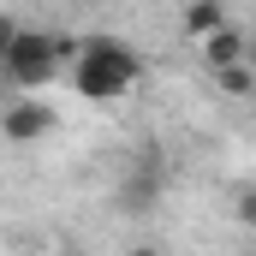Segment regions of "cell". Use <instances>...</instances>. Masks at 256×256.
<instances>
[{
	"mask_svg": "<svg viewBox=\"0 0 256 256\" xmlns=\"http://www.w3.org/2000/svg\"><path fill=\"white\" fill-rule=\"evenodd\" d=\"M137 78H143V60L131 54V42H120V36H90L84 42V54H78V96L114 102Z\"/></svg>",
	"mask_w": 256,
	"mask_h": 256,
	"instance_id": "cell-1",
	"label": "cell"
},
{
	"mask_svg": "<svg viewBox=\"0 0 256 256\" xmlns=\"http://www.w3.org/2000/svg\"><path fill=\"white\" fill-rule=\"evenodd\" d=\"M66 54H84L72 36H48V30H12L6 42H0V60H6V78L18 84V90H42L54 72H60Z\"/></svg>",
	"mask_w": 256,
	"mask_h": 256,
	"instance_id": "cell-2",
	"label": "cell"
},
{
	"mask_svg": "<svg viewBox=\"0 0 256 256\" xmlns=\"http://www.w3.org/2000/svg\"><path fill=\"white\" fill-rule=\"evenodd\" d=\"M0 126H6V143H36V137L54 131V108L48 102H12Z\"/></svg>",
	"mask_w": 256,
	"mask_h": 256,
	"instance_id": "cell-3",
	"label": "cell"
},
{
	"mask_svg": "<svg viewBox=\"0 0 256 256\" xmlns=\"http://www.w3.org/2000/svg\"><path fill=\"white\" fill-rule=\"evenodd\" d=\"M155 196H161V173L155 167H137V173H126V185H120V208H155Z\"/></svg>",
	"mask_w": 256,
	"mask_h": 256,
	"instance_id": "cell-4",
	"label": "cell"
},
{
	"mask_svg": "<svg viewBox=\"0 0 256 256\" xmlns=\"http://www.w3.org/2000/svg\"><path fill=\"white\" fill-rule=\"evenodd\" d=\"M202 60L214 66V72H226V66H244V36L226 24V30H214V36H202Z\"/></svg>",
	"mask_w": 256,
	"mask_h": 256,
	"instance_id": "cell-5",
	"label": "cell"
},
{
	"mask_svg": "<svg viewBox=\"0 0 256 256\" xmlns=\"http://www.w3.org/2000/svg\"><path fill=\"white\" fill-rule=\"evenodd\" d=\"M214 30H226L220 0H191L185 6V36H214Z\"/></svg>",
	"mask_w": 256,
	"mask_h": 256,
	"instance_id": "cell-6",
	"label": "cell"
},
{
	"mask_svg": "<svg viewBox=\"0 0 256 256\" xmlns=\"http://www.w3.org/2000/svg\"><path fill=\"white\" fill-rule=\"evenodd\" d=\"M220 90H226V96H250V90H256L250 66H226V72H220Z\"/></svg>",
	"mask_w": 256,
	"mask_h": 256,
	"instance_id": "cell-7",
	"label": "cell"
},
{
	"mask_svg": "<svg viewBox=\"0 0 256 256\" xmlns=\"http://www.w3.org/2000/svg\"><path fill=\"white\" fill-rule=\"evenodd\" d=\"M232 214H238V226H256V185H238V196H232Z\"/></svg>",
	"mask_w": 256,
	"mask_h": 256,
	"instance_id": "cell-8",
	"label": "cell"
},
{
	"mask_svg": "<svg viewBox=\"0 0 256 256\" xmlns=\"http://www.w3.org/2000/svg\"><path fill=\"white\" fill-rule=\"evenodd\" d=\"M126 256H161V250H155V244H131Z\"/></svg>",
	"mask_w": 256,
	"mask_h": 256,
	"instance_id": "cell-9",
	"label": "cell"
},
{
	"mask_svg": "<svg viewBox=\"0 0 256 256\" xmlns=\"http://www.w3.org/2000/svg\"><path fill=\"white\" fill-rule=\"evenodd\" d=\"M250 256H256V250H250Z\"/></svg>",
	"mask_w": 256,
	"mask_h": 256,
	"instance_id": "cell-10",
	"label": "cell"
}]
</instances>
